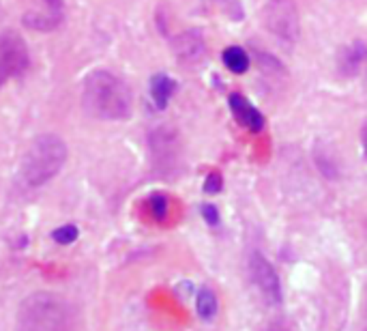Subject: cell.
Wrapping results in <instances>:
<instances>
[{"instance_id": "d6986e66", "label": "cell", "mask_w": 367, "mask_h": 331, "mask_svg": "<svg viewBox=\"0 0 367 331\" xmlns=\"http://www.w3.org/2000/svg\"><path fill=\"white\" fill-rule=\"evenodd\" d=\"M266 331H288V329H286L283 325H270V327H268Z\"/></svg>"}, {"instance_id": "3957f363", "label": "cell", "mask_w": 367, "mask_h": 331, "mask_svg": "<svg viewBox=\"0 0 367 331\" xmlns=\"http://www.w3.org/2000/svg\"><path fill=\"white\" fill-rule=\"evenodd\" d=\"M73 312L62 297L37 293L26 299L20 312V331H71Z\"/></svg>"}, {"instance_id": "6da1fadb", "label": "cell", "mask_w": 367, "mask_h": 331, "mask_svg": "<svg viewBox=\"0 0 367 331\" xmlns=\"http://www.w3.org/2000/svg\"><path fill=\"white\" fill-rule=\"evenodd\" d=\"M82 106L86 114L97 121H127L131 117V90L118 75L97 69L84 77Z\"/></svg>"}, {"instance_id": "7a4b0ae2", "label": "cell", "mask_w": 367, "mask_h": 331, "mask_svg": "<svg viewBox=\"0 0 367 331\" xmlns=\"http://www.w3.org/2000/svg\"><path fill=\"white\" fill-rule=\"evenodd\" d=\"M67 145L56 134H41L28 145L22 164L20 177L28 187H41L50 183L67 162Z\"/></svg>"}, {"instance_id": "e0dca14e", "label": "cell", "mask_w": 367, "mask_h": 331, "mask_svg": "<svg viewBox=\"0 0 367 331\" xmlns=\"http://www.w3.org/2000/svg\"><path fill=\"white\" fill-rule=\"evenodd\" d=\"M202 213H204L206 222H209V224H217V222H219L217 209H215V207H211V204H206V207H202Z\"/></svg>"}, {"instance_id": "52a82bcc", "label": "cell", "mask_w": 367, "mask_h": 331, "mask_svg": "<svg viewBox=\"0 0 367 331\" xmlns=\"http://www.w3.org/2000/svg\"><path fill=\"white\" fill-rule=\"evenodd\" d=\"M24 13V24L35 30H54L65 20V0H35Z\"/></svg>"}, {"instance_id": "4fadbf2b", "label": "cell", "mask_w": 367, "mask_h": 331, "mask_svg": "<svg viewBox=\"0 0 367 331\" xmlns=\"http://www.w3.org/2000/svg\"><path fill=\"white\" fill-rule=\"evenodd\" d=\"M196 310L202 321H211L217 314V297L211 289H202L196 299Z\"/></svg>"}, {"instance_id": "ba28073f", "label": "cell", "mask_w": 367, "mask_h": 331, "mask_svg": "<svg viewBox=\"0 0 367 331\" xmlns=\"http://www.w3.org/2000/svg\"><path fill=\"white\" fill-rule=\"evenodd\" d=\"M230 110H232L234 119L241 123L243 127H247L249 132H262L264 117L243 97V95H238V93L230 95Z\"/></svg>"}, {"instance_id": "9a60e30c", "label": "cell", "mask_w": 367, "mask_h": 331, "mask_svg": "<svg viewBox=\"0 0 367 331\" xmlns=\"http://www.w3.org/2000/svg\"><path fill=\"white\" fill-rule=\"evenodd\" d=\"M149 202H151V211L157 219H164L168 215V198L164 194H153Z\"/></svg>"}, {"instance_id": "ffe728a7", "label": "cell", "mask_w": 367, "mask_h": 331, "mask_svg": "<svg viewBox=\"0 0 367 331\" xmlns=\"http://www.w3.org/2000/svg\"><path fill=\"white\" fill-rule=\"evenodd\" d=\"M0 3H3V0H0Z\"/></svg>"}, {"instance_id": "2e32d148", "label": "cell", "mask_w": 367, "mask_h": 331, "mask_svg": "<svg viewBox=\"0 0 367 331\" xmlns=\"http://www.w3.org/2000/svg\"><path fill=\"white\" fill-rule=\"evenodd\" d=\"M221 189V177L217 175V172H213V175H209V179H206L204 183V192L206 194H215Z\"/></svg>"}, {"instance_id": "ac0fdd59", "label": "cell", "mask_w": 367, "mask_h": 331, "mask_svg": "<svg viewBox=\"0 0 367 331\" xmlns=\"http://www.w3.org/2000/svg\"><path fill=\"white\" fill-rule=\"evenodd\" d=\"M361 145H363V155H365V160H367V119H365L363 130H361Z\"/></svg>"}, {"instance_id": "8fae6325", "label": "cell", "mask_w": 367, "mask_h": 331, "mask_svg": "<svg viewBox=\"0 0 367 331\" xmlns=\"http://www.w3.org/2000/svg\"><path fill=\"white\" fill-rule=\"evenodd\" d=\"M174 88H177V84H174V80L170 75L166 73H157L153 80H151V97L155 101L157 108H166L170 97H172V93Z\"/></svg>"}, {"instance_id": "5bb4252c", "label": "cell", "mask_w": 367, "mask_h": 331, "mask_svg": "<svg viewBox=\"0 0 367 331\" xmlns=\"http://www.w3.org/2000/svg\"><path fill=\"white\" fill-rule=\"evenodd\" d=\"M77 234H79V230L75 228V226H60V228H56L54 230V241L56 243H60V245H69V243H73L75 239H77Z\"/></svg>"}, {"instance_id": "9c48e42d", "label": "cell", "mask_w": 367, "mask_h": 331, "mask_svg": "<svg viewBox=\"0 0 367 331\" xmlns=\"http://www.w3.org/2000/svg\"><path fill=\"white\" fill-rule=\"evenodd\" d=\"M174 52L183 62H198L204 56V39L198 30H187L174 41Z\"/></svg>"}, {"instance_id": "8992f818", "label": "cell", "mask_w": 367, "mask_h": 331, "mask_svg": "<svg viewBox=\"0 0 367 331\" xmlns=\"http://www.w3.org/2000/svg\"><path fill=\"white\" fill-rule=\"evenodd\" d=\"M249 271H251V280L256 282V286L260 291V295L264 297L266 304H281V282L277 271L273 269L264 256H260L258 252H253L249 258Z\"/></svg>"}, {"instance_id": "277c9868", "label": "cell", "mask_w": 367, "mask_h": 331, "mask_svg": "<svg viewBox=\"0 0 367 331\" xmlns=\"http://www.w3.org/2000/svg\"><path fill=\"white\" fill-rule=\"evenodd\" d=\"M30 67V54L24 37L15 30L0 33V88L13 77H22Z\"/></svg>"}, {"instance_id": "5b68a950", "label": "cell", "mask_w": 367, "mask_h": 331, "mask_svg": "<svg viewBox=\"0 0 367 331\" xmlns=\"http://www.w3.org/2000/svg\"><path fill=\"white\" fill-rule=\"evenodd\" d=\"M262 18L270 35L283 43H294L301 33L299 9L294 0H268L262 9Z\"/></svg>"}, {"instance_id": "30bf717a", "label": "cell", "mask_w": 367, "mask_h": 331, "mask_svg": "<svg viewBox=\"0 0 367 331\" xmlns=\"http://www.w3.org/2000/svg\"><path fill=\"white\" fill-rule=\"evenodd\" d=\"M367 60V43L365 41H355L346 45L340 56V69L344 75H357L363 62Z\"/></svg>"}, {"instance_id": "7c38bea8", "label": "cell", "mask_w": 367, "mask_h": 331, "mask_svg": "<svg viewBox=\"0 0 367 331\" xmlns=\"http://www.w3.org/2000/svg\"><path fill=\"white\" fill-rule=\"evenodd\" d=\"M223 65H226L232 73H245L249 67V56L245 54L243 47H228L223 50Z\"/></svg>"}]
</instances>
